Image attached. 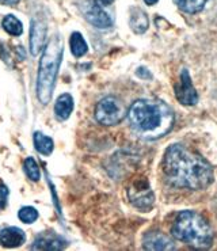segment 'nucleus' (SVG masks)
I'll list each match as a JSON object with an SVG mask.
<instances>
[{
    "instance_id": "nucleus-1",
    "label": "nucleus",
    "mask_w": 217,
    "mask_h": 251,
    "mask_svg": "<svg viewBox=\"0 0 217 251\" xmlns=\"http://www.w3.org/2000/svg\"><path fill=\"white\" fill-rule=\"evenodd\" d=\"M163 173L171 185L190 190H204L213 182V169L201 155L181 144L167 148Z\"/></svg>"
},
{
    "instance_id": "nucleus-2",
    "label": "nucleus",
    "mask_w": 217,
    "mask_h": 251,
    "mask_svg": "<svg viewBox=\"0 0 217 251\" xmlns=\"http://www.w3.org/2000/svg\"><path fill=\"white\" fill-rule=\"evenodd\" d=\"M132 129L145 140H156L174 126V111L160 100H137L128 110Z\"/></svg>"
},
{
    "instance_id": "nucleus-3",
    "label": "nucleus",
    "mask_w": 217,
    "mask_h": 251,
    "mask_svg": "<svg viewBox=\"0 0 217 251\" xmlns=\"http://www.w3.org/2000/svg\"><path fill=\"white\" fill-rule=\"evenodd\" d=\"M171 234L194 249H209L213 243V229L205 217L194 210H183L174 220Z\"/></svg>"
},
{
    "instance_id": "nucleus-4",
    "label": "nucleus",
    "mask_w": 217,
    "mask_h": 251,
    "mask_svg": "<svg viewBox=\"0 0 217 251\" xmlns=\"http://www.w3.org/2000/svg\"><path fill=\"white\" fill-rule=\"evenodd\" d=\"M63 50L64 48L59 35H54L44 48L37 76V97L42 105H48L52 100L63 59Z\"/></svg>"
},
{
    "instance_id": "nucleus-5",
    "label": "nucleus",
    "mask_w": 217,
    "mask_h": 251,
    "mask_svg": "<svg viewBox=\"0 0 217 251\" xmlns=\"http://www.w3.org/2000/svg\"><path fill=\"white\" fill-rule=\"evenodd\" d=\"M126 114L128 110L122 103V100L112 95L100 100L95 107V120L106 126L117 125L126 117Z\"/></svg>"
},
{
    "instance_id": "nucleus-6",
    "label": "nucleus",
    "mask_w": 217,
    "mask_h": 251,
    "mask_svg": "<svg viewBox=\"0 0 217 251\" xmlns=\"http://www.w3.org/2000/svg\"><path fill=\"white\" fill-rule=\"evenodd\" d=\"M79 8L87 19V22L95 26L96 29H109L112 27L113 21L109 14L100 7L98 0H80Z\"/></svg>"
},
{
    "instance_id": "nucleus-7",
    "label": "nucleus",
    "mask_w": 217,
    "mask_h": 251,
    "mask_svg": "<svg viewBox=\"0 0 217 251\" xmlns=\"http://www.w3.org/2000/svg\"><path fill=\"white\" fill-rule=\"evenodd\" d=\"M128 197L129 201L137 209L143 212H148L152 208L155 196L145 179H137L128 189Z\"/></svg>"
},
{
    "instance_id": "nucleus-8",
    "label": "nucleus",
    "mask_w": 217,
    "mask_h": 251,
    "mask_svg": "<svg viewBox=\"0 0 217 251\" xmlns=\"http://www.w3.org/2000/svg\"><path fill=\"white\" fill-rule=\"evenodd\" d=\"M176 100L185 106H194L198 102V94L194 88L188 70H182L179 84L175 86Z\"/></svg>"
},
{
    "instance_id": "nucleus-9",
    "label": "nucleus",
    "mask_w": 217,
    "mask_h": 251,
    "mask_svg": "<svg viewBox=\"0 0 217 251\" xmlns=\"http://www.w3.org/2000/svg\"><path fill=\"white\" fill-rule=\"evenodd\" d=\"M48 29L44 22L38 19H31L30 25V53L31 56L40 54L47 45Z\"/></svg>"
},
{
    "instance_id": "nucleus-10",
    "label": "nucleus",
    "mask_w": 217,
    "mask_h": 251,
    "mask_svg": "<svg viewBox=\"0 0 217 251\" xmlns=\"http://www.w3.org/2000/svg\"><path fill=\"white\" fill-rule=\"evenodd\" d=\"M143 246L145 250H174V242L160 231H149L143 238Z\"/></svg>"
},
{
    "instance_id": "nucleus-11",
    "label": "nucleus",
    "mask_w": 217,
    "mask_h": 251,
    "mask_svg": "<svg viewBox=\"0 0 217 251\" xmlns=\"http://www.w3.org/2000/svg\"><path fill=\"white\" fill-rule=\"evenodd\" d=\"M67 246L61 236L53 234V232H42L34 239V243L31 246L33 250H63Z\"/></svg>"
},
{
    "instance_id": "nucleus-12",
    "label": "nucleus",
    "mask_w": 217,
    "mask_h": 251,
    "mask_svg": "<svg viewBox=\"0 0 217 251\" xmlns=\"http://www.w3.org/2000/svg\"><path fill=\"white\" fill-rule=\"evenodd\" d=\"M26 240L24 232L18 227H6L0 231V246L6 249H17Z\"/></svg>"
},
{
    "instance_id": "nucleus-13",
    "label": "nucleus",
    "mask_w": 217,
    "mask_h": 251,
    "mask_svg": "<svg viewBox=\"0 0 217 251\" xmlns=\"http://www.w3.org/2000/svg\"><path fill=\"white\" fill-rule=\"evenodd\" d=\"M73 110V98L71 94H61L57 100H56V105H54V113H56V117L65 121L68 120L71 116V113Z\"/></svg>"
},
{
    "instance_id": "nucleus-14",
    "label": "nucleus",
    "mask_w": 217,
    "mask_h": 251,
    "mask_svg": "<svg viewBox=\"0 0 217 251\" xmlns=\"http://www.w3.org/2000/svg\"><path fill=\"white\" fill-rule=\"evenodd\" d=\"M130 29L135 31L136 34H143L148 30L149 21L145 12L140 8H132L130 10V19H129Z\"/></svg>"
},
{
    "instance_id": "nucleus-15",
    "label": "nucleus",
    "mask_w": 217,
    "mask_h": 251,
    "mask_svg": "<svg viewBox=\"0 0 217 251\" xmlns=\"http://www.w3.org/2000/svg\"><path fill=\"white\" fill-rule=\"evenodd\" d=\"M34 148L37 151L40 152L41 155H50L53 152V148H54V143L53 140L49 137V136H45L41 132H34Z\"/></svg>"
},
{
    "instance_id": "nucleus-16",
    "label": "nucleus",
    "mask_w": 217,
    "mask_h": 251,
    "mask_svg": "<svg viewBox=\"0 0 217 251\" xmlns=\"http://www.w3.org/2000/svg\"><path fill=\"white\" fill-rule=\"evenodd\" d=\"M70 48L75 57H82L88 50L87 42L79 31H73L70 37Z\"/></svg>"
},
{
    "instance_id": "nucleus-17",
    "label": "nucleus",
    "mask_w": 217,
    "mask_h": 251,
    "mask_svg": "<svg viewBox=\"0 0 217 251\" xmlns=\"http://www.w3.org/2000/svg\"><path fill=\"white\" fill-rule=\"evenodd\" d=\"M1 26L8 34L14 35V37H18L24 33V25L14 15H6L3 22H1Z\"/></svg>"
},
{
    "instance_id": "nucleus-18",
    "label": "nucleus",
    "mask_w": 217,
    "mask_h": 251,
    "mask_svg": "<svg viewBox=\"0 0 217 251\" xmlns=\"http://www.w3.org/2000/svg\"><path fill=\"white\" fill-rule=\"evenodd\" d=\"M178 8L188 14H195L200 12L205 7L206 0H174Z\"/></svg>"
},
{
    "instance_id": "nucleus-19",
    "label": "nucleus",
    "mask_w": 217,
    "mask_h": 251,
    "mask_svg": "<svg viewBox=\"0 0 217 251\" xmlns=\"http://www.w3.org/2000/svg\"><path fill=\"white\" fill-rule=\"evenodd\" d=\"M24 173L29 179H31L33 182L40 181L41 178V173H40V167H38V163L35 162L33 158H27L24 160Z\"/></svg>"
},
{
    "instance_id": "nucleus-20",
    "label": "nucleus",
    "mask_w": 217,
    "mask_h": 251,
    "mask_svg": "<svg viewBox=\"0 0 217 251\" xmlns=\"http://www.w3.org/2000/svg\"><path fill=\"white\" fill-rule=\"evenodd\" d=\"M18 217L26 224H31L38 219V210L33 206H24L18 212Z\"/></svg>"
},
{
    "instance_id": "nucleus-21",
    "label": "nucleus",
    "mask_w": 217,
    "mask_h": 251,
    "mask_svg": "<svg viewBox=\"0 0 217 251\" xmlns=\"http://www.w3.org/2000/svg\"><path fill=\"white\" fill-rule=\"evenodd\" d=\"M8 187L3 183V182H0V209H3L4 206L7 205V200H8Z\"/></svg>"
},
{
    "instance_id": "nucleus-22",
    "label": "nucleus",
    "mask_w": 217,
    "mask_h": 251,
    "mask_svg": "<svg viewBox=\"0 0 217 251\" xmlns=\"http://www.w3.org/2000/svg\"><path fill=\"white\" fill-rule=\"evenodd\" d=\"M136 74H137V76H140V77H143V79H151V77H152V75H151V74L148 72V70H145V68H143V67H141V68H139Z\"/></svg>"
},
{
    "instance_id": "nucleus-23",
    "label": "nucleus",
    "mask_w": 217,
    "mask_h": 251,
    "mask_svg": "<svg viewBox=\"0 0 217 251\" xmlns=\"http://www.w3.org/2000/svg\"><path fill=\"white\" fill-rule=\"evenodd\" d=\"M19 3V0H0V4H7V6H14Z\"/></svg>"
},
{
    "instance_id": "nucleus-24",
    "label": "nucleus",
    "mask_w": 217,
    "mask_h": 251,
    "mask_svg": "<svg viewBox=\"0 0 217 251\" xmlns=\"http://www.w3.org/2000/svg\"><path fill=\"white\" fill-rule=\"evenodd\" d=\"M99 1L102 3V4H103V6H110L114 0H99Z\"/></svg>"
},
{
    "instance_id": "nucleus-25",
    "label": "nucleus",
    "mask_w": 217,
    "mask_h": 251,
    "mask_svg": "<svg viewBox=\"0 0 217 251\" xmlns=\"http://www.w3.org/2000/svg\"><path fill=\"white\" fill-rule=\"evenodd\" d=\"M145 3H147L148 6H153V4H156L159 0H144Z\"/></svg>"
}]
</instances>
